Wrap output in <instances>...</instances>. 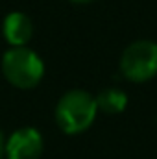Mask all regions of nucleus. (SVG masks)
Segmentation results:
<instances>
[{"mask_svg": "<svg viewBox=\"0 0 157 159\" xmlns=\"http://www.w3.org/2000/svg\"><path fill=\"white\" fill-rule=\"evenodd\" d=\"M2 74L17 89H34L44 76V63L28 46H11L2 57Z\"/></svg>", "mask_w": 157, "mask_h": 159, "instance_id": "2", "label": "nucleus"}, {"mask_svg": "<svg viewBox=\"0 0 157 159\" xmlns=\"http://www.w3.org/2000/svg\"><path fill=\"white\" fill-rule=\"evenodd\" d=\"M2 34L11 46H26V43L34 35L32 19L22 11H11L2 22Z\"/></svg>", "mask_w": 157, "mask_h": 159, "instance_id": "5", "label": "nucleus"}, {"mask_svg": "<svg viewBox=\"0 0 157 159\" xmlns=\"http://www.w3.org/2000/svg\"><path fill=\"white\" fill-rule=\"evenodd\" d=\"M96 115V96L83 89H72L65 93L56 106V122L69 135H76L91 128Z\"/></svg>", "mask_w": 157, "mask_h": 159, "instance_id": "1", "label": "nucleus"}, {"mask_svg": "<svg viewBox=\"0 0 157 159\" xmlns=\"http://www.w3.org/2000/svg\"><path fill=\"white\" fill-rule=\"evenodd\" d=\"M70 2H74V4H91L94 0H70Z\"/></svg>", "mask_w": 157, "mask_h": 159, "instance_id": "8", "label": "nucleus"}, {"mask_svg": "<svg viewBox=\"0 0 157 159\" xmlns=\"http://www.w3.org/2000/svg\"><path fill=\"white\" fill-rule=\"evenodd\" d=\"M4 146H6V143H4V137H2V133H0V157H2V154H4Z\"/></svg>", "mask_w": 157, "mask_h": 159, "instance_id": "7", "label": "nucleus"}, {"mask_svg": "<svg viewBox=\"0 0 157 159\" xmlns=\"http://www.w3.org/2000/svg\"><path fill=\"white\" fill-rule=\"evenodd\" d=\"M7 159H39L43 154V137L35 128H20L6 141Z\"/></svg>", "mask_w": 157, "mask_h": 159, "instance_id": "4", "label": "nucleus"}, {"mask_svg": "<svg viewBox=\"0 0 157 159\" xmlns=\"http://www.w3.org/2000/svg\"><path fill=\"white\" fill-rule=\"evenodd\" d=\"M96 106H98V111H104L107 115L122 113L126 109V106H128V94L118 87L104 89L96 96Z\"/></svg>", "mask_w": 157, "mask_h": 159, "instance_id": "6", "label": "nucleus"}, {"mask_svg": "<svg viewBox=\"0 0 157 159\" xmlns=\"http://www.w3.org/2000/svg\"><path fill=\"white\" fill-rule=\"evenodd\" d=\"M120 72L133 83H142L157 76V43L141 39L128 44L120 57Z\"/></svg>", "mask_w": 157, "mask_h": 159, "instance_id": "3", "label": "nucleus"}]
</instances>
